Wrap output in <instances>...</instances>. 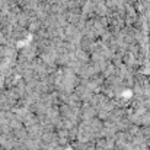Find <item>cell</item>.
<instances>
[{
	"label": "cell",
	"mask_w": 150,
	"mask_h": 150,
	"mask_svg": "<svg viewBox=\"0 0 150 150\" xmlns=\"http://www.w3.org/2000/svg\"><path fill=\"white\" fill-rule=\"evenodd\" d=\"M147 142V139H146V136L140 131L139 134H136V136H133V140H131V143H134V144H137V146H140V144H143V143H146Z\"/></svg>",
	"instance_id": "1"
},
{
	"label": "cell",
	"mask_w": 150,
	"mask_h": 150,
	"mask_svg": "<svg viewBox=\"0 0 150 150\" xmlns=\"http://www.w3.org/2000/svg\"><path fill=\"white\" fill-rule=\"evenodd\" d=\"M96 117L99 118L100 121H108V120H109V117H111V112H109V111H106V109H98Z\"/></svg>",
	"instance_id": "2"
}]
</instances>
